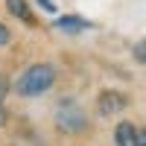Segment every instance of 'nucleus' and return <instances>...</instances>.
Wrapping results in <instances>:
<instances>
[{
	"instance_id": "9",
	"label": "nucleus",
	"mask_w": 146,
	"mask_h": 146,
	"mask_svg": "<svg viewBox=\"0 0 146 146\" xmlns=\"http://www.w3.org/2000/svg\"><path fill=\"white\" fill-rule=\"evenodd\" d=\"M6 91H9V85H6V79L0 76V102H3V96H6Z\"/></svg>"
},
{
	"instance_id": "7",
	"label": "nucleus",
	"mask_w": 146,
	"mask_h": 146,
	"mask_svg": "<svg viewBox=\"0 0 146 146\" xmlns=\"http://www.w3.org/2000/svg\"><path fill=\"white\" fill-rule=\"evenodd\" d=\"M131 53H135V58H137L140 64H146V41H137V44H135V50H131Z\"/></svg>"
},
{
	"instance_id": "1",
	"label": "nucleus",
	"mask_w": 146,
	"mask_h": 146,
	"mask_svg": "<svg viewBox=\"0 0 146 146\" xmlns=\"http://www.w3.org/2000/svg\"><path fill=\"white\" fill-rule=\"evenodd\" d=\"M56 82V70L50 64H32L21 73L18 79V94L21 96H38L44 91H50Z\"/></svg>"
},
{
	"instance_id": "6",
	"label": "nucleus",
	"mask_w": 146,
	"mask_h": 146,
	"mask_svg": "<svg viewBox=\"0 0 146 146\" xmlns=\"http://www.w3.org/2000/svg\"><path fill=\"white\" fill-rule=\"evenodd\" d=\"M9 3V12L15 18H21V21H27V23H32V15H29V6H27V0H6Z\"/></svg>"
},
{
	"instance_id": "10",
	"label": "nucleus",
	"mask_w": 146,
	"mask_h": 146,
	"mask_svg": "<svg viewBox=\"0 0 146 146\" xmlns=\"http://www.w3.org/2000/svg\"><path fill=\"white\" fill-rule=\"evenodd\" d=\"M38 3H41L47 12H56V3H53V0H38Z\"/></svg>"
},
{
	"instance_id": "5",
	"label": "nucleus",
	"mask_w": 146,
	"mask_h": 146,
	"mask_svg": "<svg viewBox=\"0 0 146 146\" xmlns=\"http://www.w3.org/2000/svg\"><path fill=\"white\" fill-rule=\"evenodd\" d=\"M88 27H91V23L85 21V18H76V15H64V18L56 21V29L58 32H67V35H76V32L88 29Z\"/></svg>"
},
{
	"instance_id": "8",
	"label": "nucleus",
	"mask_w": 146,
	"mask_h": 146,
	"mask_svg": "<svg viewBox=\"0 0 146 146\" xmlns=\"http://www.w3.org/2000/svg\"><path fill=\"white\" fill-rule=\"evenodd\" d=\"M0 44H9V29L0 23Z\"/></svg>"
},
{
	"instance_id": "2",
	"label": "nucleus",
	"mask_w": 146,
	"mask_h": 146,
	"mask_svg": "<svg viewBox=\"0 0 146 146\" xmlns=\"http://www.w3.org/2000/svg\"><path fill=\"white\" fill-rule=\"evenodd\" d=\"M56 120H58V126H62L64 131H79V129H85V114L76 108L73 100H64V102H62Z\"/></svg>"
},
{
	"instance_id": "11",
	"label": "nucleus",
	"mask_w": 146,
	"mask_h": 146,
	"mask_svg": "<svg viewBox=\"0 0 146 146\" xmlns=\"http://www.w3.org/2000/svg\"><path fill=\"white\" fill-rule=\"evenodd\" d=\"M6 123V111H3V105H0V126Z\"/></svg>"
},
{
	"instance_id": "4",
	"label": "nucleus",
	"mask_w": 146,
	"mask_h": 146,
	"mask_svg": "<svg viewBox=\"0 0 146 146\" xmlns=\"http://www.w3.org/2000/svg\"><path fill=\"white\" fill-rule=\"evenodd\" d=\"M126 94H120V91H102L100 94V111L102 114H117V111H123L126 108Z\"/></svg>"
},
{
	"instance_id": "12",
	"label": "nucleus",
	"mask_w": 146,
	"mask_h": 146,
	"mask_svg": "<svg viewBox=\"0 0 146 146\" xmlns=\"http://www.w3.org/2000/svg\"><path fill=\"white\" fill-rule=\"evenodd\" d=\"M137 146H146V131H140V143Z\"/></svg>"
},
{
	"instance_id": "3",
	"label": "nucleus",
	"mask_w": 146,
	"mask_h": 146,
	"mask_svg": "<svg viewBox=\"0 0 146 146\" xmlns=\"http://www.w3.org/2000/svg\"><path fill=\"white\" fill-rule=\"evenodd\" d=\"M114 143H117V146H137V143H140V131H137V126L129 123V120L117 123V129H114Z\"/></svg>"
}]
</instances>
